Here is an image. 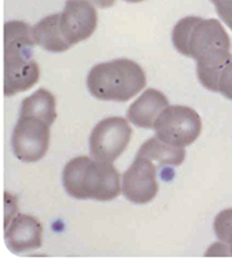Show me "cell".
<instances>
[{
    "mask_svg": "<svg viewBox=\"0 0 232 261\" xmlns=\"http://www.w3.org/2000/svg\"><path fill=\"white\" fill-rule=\"evenodd\" d=\"M36 42L32 27L21 20L4 24V95L27 91L39 81L40 70L34 58Z\"/></svg>",
    "mask_w": 232,
    "mask_h": 261,
    "instance_id": "obj_1",
    "label": "cell"
},
{
    "mask_svg": "<svg viewBox=\"0 0 232 261\" xmlns=\"http://www.w3.org/2000/svg\"><path fill=\"white\" fill-rule=\"evenodd\" d=\"M62 182L77 200L111 201L122 193V178L113 162L75 157L66 164Z\"/></svg>",
    "mask_w": 232,
    "mask_h": 261,
    "instance_id": "obj_2",
    "label": "cell"
},
{
    "mask_svg": "<svg viewBox=\"0 0 232 261\" xmlns=\"http://www.w3.org/2000/svg\"><path fill=\"white\" fill-rule=\"evenodd\" d=\"M89 93L100 100L126 102L145 89L143 67L130 59H114L96 65L86 79Z\"/></svg>",
    "mask_w": 232,
    "mask_h": 261,
    "instance_id": "obj_3",
    "label": "cell"
},
{
    "mask_svg": "<svg viewBox=\"0 0 232 261\" xmlns=\"http://www.w3.org/2000/svg\"><path fill=\"white\" fill-rule=\"evenodd\" d=\"M172 42L180 54L196 62L222 51H231V39L218 19L182 18L173 29Z\"/></svg>",
    "mask_w": 232,
    "mask_h": 261,
    "instance_id": "obj_4",
    "label": "cell"
},
{
    "mask_svg": "<svg viewBox=\"0 0 232 261\" xmlns=\"http://www.w3.org/2000/svg\"><path fill=\"white\" fill-rule=\"evenodd\" d=\"M153 130L156 137L171 146L187 147L199 138L201 118L197 111L188 106H167L158 114Z\"/></svg>",
    "mask_w": 232,
    "mask_h": 261,
    "instance_id": "obj_5",
    "label": "cell"
},
{
    "mask_svg": "<svg viewBox=\"0 0 232 261\" xmlns=\"http://www.w3.org/2000/svg\"><path fill=\"white\" fill-rule=\"evenodd\" d=\"M132 134L133 130L128 119L122 117L102 119L90 134L89 147L91 157L100 161L114 162L126 150Z\"/></svg>",
    "mask_w": 232,
    "mask_h": 261,
    "instance_id": "obj_6",
    "label": "cell"
},
{
    "mask_svg": "<svg viewBox=\"0 0 232 261\" xmlns=\"http://www.w3.org/2000/svg\"><path fill=\"white\" fill-rule=\"evenodd\" d=\"M50 147V125L35 117H19L12 133V150L23 162L40 161Z\"/></svg>",
    "mask_w": 232,
    "mask_h": 261,
    "instance_id": "obj_7",
    "label": "cell"
},
{
    "mask_svg": "<svg viewBox=\"0 0 232 261\" xmlns=\"http://www.w3.org/2000/svg\"><path fill=\"white\" fill-rule=\"evenodd\" d=\"M158 165L150 158L137 154L122 177V194L126 200L137 205L154 200L158 193Z\"/></svg>",
    "mask_w": 232,
    "mask_h": 261,
    "instance_id": "obj_8",
    "label": "cell"
},
{
    "mask_svg": "<svg viewBox=\"0 0 232 261\" xmlns=\"http://www.w3.org/2000/svg\"><path fill=\"white\" fill-rule=\"evenodd\" d=\"M98 24V14L90 0H66L61 29L70 46L89 39Z\"/></svg>",
    "mask_w": 232,
    "mask_h": 261,
    "instance_id": "obj_9",
    "label": "cell"
},
{
    "mask_svg": "<svg viewBox=\"0 0 232 261\" xmlns=\"http://www.w3.org/2000/svg\"><path fill=\"white\" fill-rule=\"evenodd\" d=\"M4 228L6 244L12 253H25L42 247V224L34 216L18 213Z\"/></svg>",
    "mask_w": 232,
    "mask_h": 261,
    "instance_id": "obj_10",
    "label": "cell"
},
{
    "mask_svg": "<svg viewBox=\"0 0 232 261\" xmlns=\"http://www.w3.org/2000/svg\"><path fill=\"white\" fill-rule=\"evenodd\" d=\"M169 106L168 98L156 89H147L128 109L126 118L143 129H153L158 114Z\"/></svg>",
    "mask_w": 232,
    "mask_h": 261,
    "instance_id": "obj_11",
    "label": "cell"
},
{
    "mask_svg": "<svg viewBox=\"0 0 232 261\" xmlns=\"http://www.w3.org/2000/svg\"><path fill=\"white\" fill-rule=\"evenodd\" d=\"M32 35L36 46L50 53H64L70 48V44L64 38L61 29V14L49 15L40 22L32 25Z\"/></svg>",
    "mask_w": 232,
    "mask_h": 261,
    "instance_id": "obj_12",
    "label": "cell"
},
{
    "mask_svg": "<svg viewBox=\"0 0 232 261\" xmlns=\"http://www.w3.org/2000/svg\"><path fill=\"white\" fill-rule=\"evenodd\" d=\"M19 117H35L51 126L57 119V99L54 94L46 89L36 90L21 100Z\"/></svg>",
    "mask_w": 232,
    "mask_h": 261,
    "instance_id": "obj_13",
    "label": "cell"
},
{
    "mask_svg": "<svg viewBox=\"0 0 232 261\" xmlns=\"http://www.w3.org/2000/svg\"><path fill=\"white\" fill-rule=\"evenodd\" d=\"M137 154L150 158L158 165L163 166H180L185 160V147L171 146L168 143L163 142L157 137H152L147 142L143 143Z\"/></svg>",
    "mask_w": 232,
    "mask_h": 261,
    "instance_id": "obj_14",
    "label": "cell"
},
{
    "mask_svg": "<svg viewBox=\"0 0 232 261\" xmlns=\"http://www.w3.org/2000/svg\"><path fill=\"white\" fill-rule=\"evenodd\" d=\"M232 62L231 51H222L196 62V74L201 86L218 93L219 79L225 66Z\"/></svg>",
    "mask_w": 232,
    "mask_h": 261,
    "instance_id": "obj_15",
    "label": "cell"
},
{
    "mask_svg": "<svg viewBox=\"0 0 232 261\" xmlns=\"http://www.w3.org/2000/svg\"><path fill=\"white\" fill-rule=\"evenodd\" d=\"M214 230L219 241L227 245L229 257H232V207L224 209L215 217Z\"/></svg>",
    "mask_w": 232,
    "mask_h": 261,
    "instance_id": "obj_16",
    "label": "cell"
},
{
    "mask_svg": "<svg viewBox=\"0 0 232 261\" xmlns=\"http://www.w3.org/2000/svg\"><path fill=\"white\" fill-rule=\"evenodd\" d=\"M218 93H220L223 97L232 100V62L225 66L223 70L220 79H219Z\"/></svg>",
    "mask_w": 232,
    "mask_h": 261,
    "instance_id": "obj_17",
    "label": "cell"
},
{
    "mask_svg": "<svg viewBox=\"0 0 232 261\" xmlns=\"http://www.w3.org/2000/svg\"><path fill=\"white\" fill-rule=\"evenodd\" d=\"M223 22L232 30V0H211Z\"/></svg>",
    "mask_w": 232,
    "mask_h": 261,
    "instance_id": "obj_18",
    "label": "cell"
},
{
    "mask_svg": "<svg viewBox=\"0 0 232 261\" xmlns=\"http://www.w3.org/2000/svg\"><path fill=\"white\" fill-rule=\"evenodd\" d=\"M229 257V250L224 243L218 241L205 252V257Z\"/></svg>",
    "mask_w": 232,
    "mask_h": 261,
    "instance_id": "obj_19",
    "label": "cell"
},
{
    "mask_svg": "<svg viewBox=\"0 0 232 261\" xmlns=\"http://www.w3.org/2000/svg\"><path fill=\"white\" fill-rule=\"evenodd\" d=\"M93 2L97 4V6H100V7L107 8V7H110V6H113L115 0H93Z\"/></svg>",
    "mask_w": 232,
    "mask_h": 261,
    "instance_id": "obj_20",
    "label": "cell"
},
{
    "mask_svg": "<svg viewBox=\"0 0 232 261\" xmlns=\"http://www.w3.org/2000/svg\"><path fill=\"white\" fill-rule=\"evenodd\" d=\"M128 3H140V2H144V0H125Z\"/></svg>",
    "mask_w": 232,
    "mask_h": 261,
    "instance_id": "obj_21",
    "label": "cell"
}]
</instances>
